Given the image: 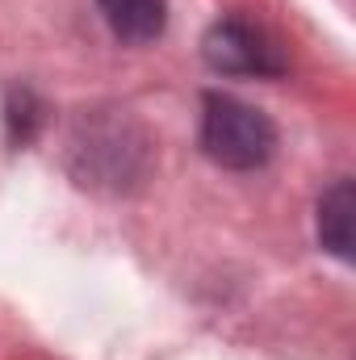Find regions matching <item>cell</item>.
Wrapping results in <instances>:
<instances>
[{"instance_id": "6da1fadb", "label": "cell", "mask_w": 356, "mask_h": 360, "mask_svg": "<svg viewBox=\"0 0 356 360\" xmlns=\"http://www.w3.org/2000/svg\"><path fill=\"white\" fill-rule=\"evenodd\" d=\"M201 151L231 172L265 168L276 151V126L256 105L227 92H210L201 105Z\"/></svg>"}, {"instance_id": "7a4b0ae2", "label": "cell", "mask_w": 356, "mask_h": 360, "mask_svg": "<svg viewBox=\"0 0 356 360\" xmlns=\"http://www.w3.org/2000/svg\"><path fill=\"white\" fill-rule=\"evenodd\" d=\"M201 51H205V63L227 76H281L285 72V55L272 42V34L243 17L218 21L205 34Z\"/></svg>"}, {"instance_id": "3957f363", "label": "cell", "mask_w": 356, "mask_h": 360, "mask_svg": "<svg viewBox=\"0 0 356 360\" xmlns=\"http://www.w3.org/2000/svg\"><path fill=\"white\" fill-rule=\"evenodd\" d=\"M105 25L122 42H155L168 21V0H96Z\"/></svg>"}, {"instance_id": "277c9868", "label": "cell", "mask_w": 356, "mask_h": 360, "mask_svg": "<svg viewBox=\"0 0 356 360\" xmlns=\"http://www.w3.org/2000/svg\"><path fill=\"white\" fill-rule=\"evenodd\" d=\"M319 239L331 256H352V180H336L319 201Z\"/></svg>"}]
</instances>
